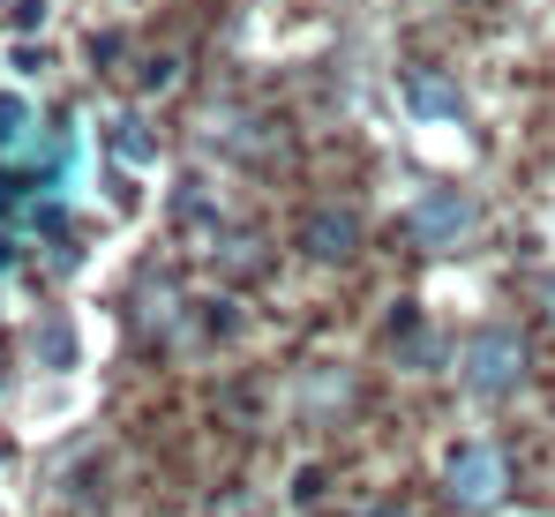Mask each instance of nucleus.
I'll return each instance as SVG.
<instances>
[{
	"instance_id": "1",
	"label": "nucleus",
	"mask_w": 555,
	"mask_h": 517,
	"mask_svg": "<svg viewBox=\"0 0 555 517\" xmlns=\"http://www.w3.org/2000/svg\"><path fill=\"white\" fill-rule=\"evenodd\" d=\"M518 383H526V338L511 323H488V331L465 338V390L480 405H503Z\"/></svg>"
},
{
	"instance_id": "2",
	"label": "nucleus",
	"mask_w": 555,
	"mask_h": 517,
	"mask_svg": "<svg viewBox=\"0 0 555 517\" xmlns=\"http://www.w3.org/2000/svg\"><path fill=\"white\" fill-rule=\"evenodd\" d=\"M443 488H451L459 510H495L503 488H511V457H503L495 442H459L451 465H443Z\"/></svg>"
},
{
	"instance_id": "3",
	"label": "nucleus",
	"mask_w": 555,
	"mask_h": 517,
	"mask_svg": "<svg viewBox=\"0 0 555 517\" xmlns=\"http://www.w3.org/2000/svg\"><path fill=\"white\" fill-rule=\"evenodd\" d=\"M465 225H473V203H465L459 188H428V195L413 203V241H421V248H459Z\"/></svg>"
},
{
	"instance_id": "4",
	"label": "nucleus",
	"mask_w": 555,
	"mask_h": 517,
	"mask_svg": "<svg viewBox=\"0 0 555 517\" xmlns=\"http://www.w3.org/2000/svg\"><path fill=\"white\" fill-rule=\"evenodd\" d=\"M353 248H361V218H353V210H308V218H300V256L346 262Z\"/></svg>"
},
{
	"instance_id": "5",
	"label": "nucleus",
	"mask_w": 555,
	"mask_h": 517,
	"mask_svg": "<svg viewBox=\"0 0 555 517\" xmlns=\"http://www.w3.org/2000/svg\"><path fill=\"white\" fill-rule=\"evenodd\" d=\"M405 105H413L421 120H459L465 113V98H459L451 76H413V83H405Z\"/></svg>"
},
{
	"instance_id": "6",
	"label": "nucleus",
	"mask_w": 555,
	"mask_h": 517,
	"mask_svg": "<svg viewBox=\"0 0 555 517\" xmlns=\"http://www.w3.org/2000/svg\"><path fill=\"white\" fill-rule=\"evenodd\" d=\"M151 151H158V143H151V128H143L135 113H120V120H113V158H128V166H151Z\"/></svg>"
},
{
	"instance_id": "7",
	"label": "nucleus",
	"mask_w": 555,
	"mask_h": 517,
	"mask_svg": "<svg viewBox=\"0 0 555 517\" xmlns=\"http://www.w3.org/2000/svg\"><path fill=\"white\" fill-rule=\"evenodd\" d=\"M30 143H38V135H30V105H23V98H0V158H8V151H30Z\"/></svg>"
},
{
	"instance_id": "8",
	"label": "nucleus",
	"mask_w": 555,
	"mask_h": 517,
	"mask_svg": "<svg viewBox=\"0 0 555 517\" xmlns=\"http://www.w3.org/2000/svg\"><path fill=\"white\" fill-rule=\"evenodd\" d=\"M38 352H46L53 367H68V360H76V338H68L61 323H46V331H38Z\"/></svg>"
},
{
	"instance_id": "9",
	"label": "nucleus",
	"mask_w": 555,
	"mask_h": 517,
	"mask_svg": "<svg viewBox=\"0 0 555 517\" xmlns=\"http://www.w3.org/2000/svg\"><path fill=\"white\" fill-rule=\"evenodd\" d=\"M8 23H15V30H46V0H15Z\"/></svg>"
}]
</instances>
